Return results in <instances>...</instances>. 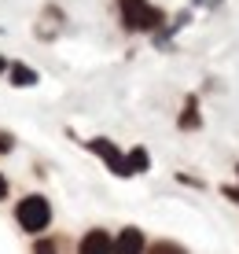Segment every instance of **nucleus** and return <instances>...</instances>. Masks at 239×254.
I'll list each match as a JSON object with an SVG mask.
<instances>
[{
  "instance_id": "f257e3e1",
  "label": "nucleus",
  "mask_w": 239,
  "mask_h": 254,
  "mask_svg": "<svg viewBox=\"0 0 239 254\" xmlns=\"http://www.w3.org/2000/svg\"><path fill=\"white\" fill-rule=\"evenodd\" d=\"M15 217H19V225L26 232H41V229H48V221H52V206H48L44 195H26L19 203V210H15Z\"/></svg>"
},
{
  "instance_id": "f03ea898",
  "label": "nucleus",
  "mask_w": 239,
  "mask_h": 254,
  "mask_svg": "<svg viewBox=\"0 0 239 254\" xmlns=\"http://www.w3.org/2000/svg\"><path fill=\"white\" fill-rule=\"evenodd\" d=\"M121 11H125L129 30H155V26L162 22V11L151 7L147 0H121Z\"/></svg>"
},
{
  "instance_id": "7ed1b4c3",
  "label": "nucleus",
  "mask_w": 239,
  "mask_h": 254,
  "mask_svg": "<svg viewBox=\"0 0 239 254\" xmlns=\"http://www.w3.org/2000/svg\"><path fill=\"white\" fill-rule=\"evenodd\" d=\"M88 147H92V151H96V155H100V159H103V162H107V166H111V170H114V173H118V177H129V170H125V155H121V151H118V147H114V144H111V140H88Z\"/></svg>"
},
{
  "instance_id": "20e7f679",
  "label": "nucleus",
  "mask_w": 239,
  "mask_h": 254,
  "mask_svg": "<svg viewBox=\"0 0 239 254\" xmlns=\"http://www.w3.org/2000/svg\"><path fill=\"white\" fill-rule=\"evenodd\" d=\"M77 254H114V243H111V236L103 232V229H92V232L81 240Z\"/></svg>"
},
{
  "instance_id": "39448f33",
  "label": "nucleus",
  "mask_w": 239,
  "mask_h": 254,
  "mask_svg": "<svg viewBox=\"0 0 239 254\" xmlns=\"http://www.w3.org/2000/svg\"><path fill=\"white\" fill-rule=\"evenodd\" d=\"M114 254H144V232L140 229H121L114 240Z\"/></svg>"
},
{
  "instance_id": "423d86ee",
  "label": "nucleus",
  "mask_w": 239,
  "mask_h": 254,
  "mask_svg": "<svg viewBox=\"0 0 239 254\" xmlns=\"http://www.w3.org/2000/svg\"><path fill=\"white\" fill-rule=\"evenodd\" d=\"M125 170H129V173H144V170H147V151H144V147H136V151L125 159Z\"/></svg>"
},
{
  "instance_id": "0eeeda50",
  "label": "nucleus",
  "mask_w": 239,
  "mask_h": 254,
  "mask_svg": "<svg viewBox=\"0 0 239 254\" xmlns=\"http://www.w3.org/2000/svg\"><path fill=\"white\" fill-rule=\"evenodd\" d=\"M147 254H188V251H184L180 243H173V240H158V243H151Z\"/></svg>"
},
{
  "instance_id": "6e6552de",
  "label": "nucleus",
  "mask_w": 239,
  "mask_h": 254,
  "mask_svg": "<svg viewBox=\"0 0 239 254\" xmlns=\"http://www.w3.org/2000/svg\"><path fill=\"white\" fill-rule=\"evenodd\" d=\"M199 126V115H195V100H188V107H184L180 115V129H195Z\"/></svg>"
},
{
  "instance_id": "1a4fd4ad",
  "label": "nucleus",
  "mask_w": 239,
  "mask_h": 254,
  "mask_svg": "<svg viewBox=\"0 0 239 254\" xmlns=\"http://www.w3.org/2000/svg\"><path fill=\"white\" fill-rule=\"evenodd\" d=\"M11 77H15V85H33V81H37V74L26 70V66H11Z\"/></svg>"
},
{
  "instance_id": "9d476101",
  "label": "nucleus",
  "mask_w": 239,
  "mask_h": 254,
  "mask_svg": "<svg viewBox=\"0 0 239 254\" xmlns=\"http://www.w3.org/2000/svg\"><path fill=\"white\" fill-rule=\"evenodd\" d=\"M33 254H56V243L44 240V243H37V247H33Z\"/></svg>"
},
{
  "instance_id": "9b49d317",
  "label": "nucleus",
  "mask_w": 239,
  "mask_h": 254,
  "mask_svg": "<svg viewBox=\"0 0 239 254\" xmlns=\"http://www.w3.org/2000/svg\"><path fill=\"white\" fill-rule=\"evenodd\" d=\"M4 151H11V136H4V133H0V155H4Z\"/></svg>"
},
{
  "instance_id": "f8f14e48",
  "label": "nucleus",
  "mask_w": 239,
  "mask_h": 254,
  "mask_svg": "<svg viewBox=\"0 0 239 254\" xmlns=\"http://www.w3.org/2000/svg\"><path fill=\"white\" fill-rule=\"evenodd\" d=\"M225 195H228V199H236V203H239V188H225Z\"/></svg>"
},
{
  "instance_id": "ddd939ff",
  "label": "nucleus",
  "mask_w": 239,
  "mask_h": 254,
  "mask_svg": "<svg viewBox=\"0 0 239 254\" xmlns=\"http://www.w3.org/2000/svg\"><path fill=\"white\" fill-rule=\"evenodd\" d=\"M199 7H214V4H221V0H195Z\"/></svg>"
},
{
  "instance_id": "4468645a",
  "label": "nucleus",
  "mask_w": 239,
  "mask_h": 254,
  "mask_svg": "<svg viewBox=\"0 0 239 254\" xmlns=\"http://www.w3.org/2000/svg\"><path fill=\"white\" fill-rule=\"evenodd\" d=\"M4 195H7V181L0 177V199H4Z\"/></svg>"
},
{
  "instance_id": "2eb2a0df",
  "label": "nucleus",
  "mask_w": 239,
  "mask_h": 254,
  "mask_svg": "<svg viewBox=\"0 0 239 254\" xmlns=\"http://www.w3.org/2000/svg\"><path fill=\"white\" fill-rule=\"evenodd\" d=\"M0 66H4V63H0Z\"/></svg>"
}]
</instances>
